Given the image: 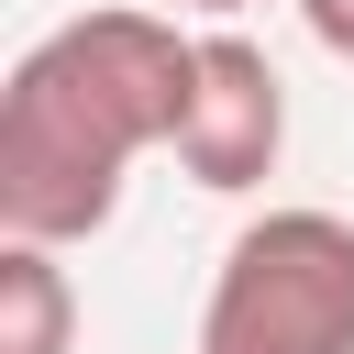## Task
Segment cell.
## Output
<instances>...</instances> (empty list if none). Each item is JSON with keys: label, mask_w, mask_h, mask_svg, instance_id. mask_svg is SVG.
Here are the masks:
<instances>
[{"label": "cell", "mask_w": 354, "mask_h": 354, "mask_svg": "<svg viewBox=\"0 0 354 354\" xmlns=\"http://www.w3.org/2000/svg\"><path fill=\"white\" fill-rule=\"evenodd\" d=\"M177 11H221V22H232V11H254V0H177Z\"/></svg>", "instance_id": "obj_6"}, {"label": "cell", "mask_w": 354, "mask_h": 354, "mask_svg": "<svg viewBox=\"0 0 354 354\" xmlns=\"http://www.w3.org/2000/svg\"><path fill=\"white\" fill-rule=\"evenodd\" d=\"M199 354H354V221L254 210L199 299Z\"/></svg>", "instance_id": "obj_2"}, {"label": "cell", "mask_w": 354, "mask_h": 354, "mask_svg": "<svg viewBox=\"0 0 354 354\" xmlns=\"http://www.w3.org/2000/svg\"><path fill=\"white\" fill-rule=\"evenodd\" d=\"M299 22H310V44H321V55H343V66H354V0H299Z\"/></svg>", "instance_id": "obj_5"}, {"label": "cell", "mask_w": 354, "mask_h": 354, "mask_svg": "<svg viewBox=\"0 0 354 354\" xmlns=\"http://www.w3.org/2000/svg\"><path fill=\"white\" fill-rule=\"evenodd\" d=\"M0 354H77V277L44 243H0Z\"/></svg>", "instance_id": "obj_4"}, {"label": "cell", "mask_w": 354, "mask_h": 354, "mask_svg": "<svg viewBox=\"0 0 354 354\" xmlns=\"http://www.w3.org/2000/svg\"><path fill=\"white\" fill-rule=\"evenodd\" d=\"M188 77H199V33L133 0L77 11L44 44H22V66L0 77V243L66 254L111 232L133 166L177 155Z\"/></svg>", "instance_id": "obj_1"}, {"label": "cell", "mask_w": 354, "mask_h": 354, "mask_svg": "<svg viewBox=\"0 0 354 354\" xmlns=\"http://www.w3.org/2000/svg\"><path fill=\"white\" fill-rule=\"evenodd\" d=\"M288 155V77L266 66L254 33H199V77H188V122H177V166L188 188H266Z\"/></svg>", "instance_id": "obj_3"}]
</instances>
